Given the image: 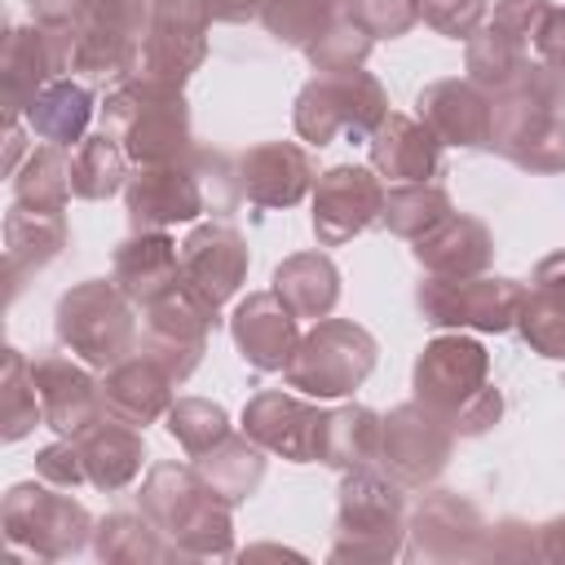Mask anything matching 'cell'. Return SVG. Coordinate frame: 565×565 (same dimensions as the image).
Returning <instances> with one entry per match:
<instances>
[{
    "label": "cell",
    "mask_w": 565,
    "mask_h": 565,
    "mask_svg": "<svg viewBox=\"0 0 565 565\" xmlns=\"http://www.w3.org/2000/svg\"><path fill=\"white\" fill-rule=\"evenodd\" d=\"M415 402L437 411L455 437H481L503 415V397L490 384V353L481 340L455 331L424 344L415 358Z\"/></svg>",
    "instance_id": "obj_1"
},
{
    "label": "cell",
    "mask_w": 565,
    "mask_h": 565,
    "mask_svg": "<svg viewBox=\"0 0 565 565\" xmlns=\"http://www.w3.org/2000/svg\"><path fill=\"white\" fill-rule=\"evenodd\" d=\"M137 499L150 525L172 543L177 556H199V561L234 556V525H230L234 503H225L199 468L154 463Z\"/></svg>",
    "instance_id": "obj_2"
},
{
    "label": "cell",
    "mask_w": 565,
    "mask_h": 565,
    "mask_svg": "<svg viewBox=\"0 0 565 565\" xmlns=\"http://www.w3.org/2000/svg\"><path fill=\"white\" fill-rule=\"evenodd\" d=\"M102 132L124 146V154L137 168L172 163L194 150L190 137V106L181 88L150 84V79H124L102 102Z\"/></svg>",
    "instance_id": "obj_3"
},
{
    "label": "cell",
    "mask_w": 565,
    "mask_h": 565,
    "mask_svg": "<svg viewBox=\"0 0 565 565\" xmlns=\"http://www.w3.org/2000/svg\"><path fill=\"white\" fill-rule=\"evenodd\" d=\"M406 486L380 468H349L340 481L331 561H393L406 539Z\"/></svg>",
    "instance_id": "obj_4"
},
{
    "label": "cell",
    "mask_w": 565,
    "mask_h": 565,
    "mask_svg": "<svg viewBox=\"0 0 565 565\" xmlns=\"http://www.w3.org/2000/svg\"><path fill=\"white\" fill-rule=\"evenodd\" d=\"M57 340L93 371H110L141 349V327L115 278H88L57 300Z\"/></svg>",
    "instance_id": "obj_5"
},
{
    "label": "cell",
    "mask_w": 565,
    "mask_h": 565,
    "mask_svg": "<svg viewBox=\"0 0 565 565\" xmlns=\"http://www.w3.org/2000/svg\"><path fill=\"white\" fill-rule=\"evenodd\" d=\"M146 18L150 0H84L66 35L49 31L62 75H84L88 84L128 75Z\"/></svg>",
    "instance_id": "obj_6"
},
{
    "label": "cell",
    "mask_w": 565,
    "mask_h": 565,
    "mask_svg": "<svg viewBox=\"0 0 565 565\" xmlns=\"http://www.w3.org/2000/svg\"><path fill=\"white\" fill-rule=\"evenodd\" d=\"M388 115V97L375 75L340 71V75H318L300 88L291 124L305 137V146H331V141H371L380 119Z\"/></svg>",
    "instance_id": "obj_7"
},
{
    "label": "cell",
    "mask_w": 565,
    "mask_h": 565,
    "mask_svg": "<svg viewBox=\"0 0 565 565\" xmlns=\"http://www.w3.org/2000/svg\"><path fill=\"white\" fill-rule=\"evenodd\" d=\"M375 335L349 318H318L309 335H300L291 362H287V384L305 397H344L353 393L371 371H375Z\"/></svg>",
    "instance_id": "obj_8"
},
{
    "label": "cell",
    "mask_w": 565,
    "mask_h": 565,
    "mask_svg": "<svg viewBox=\"0 0 565 565\" xmlns=\"http://www.w3.org/2000/svg\"><path fill=\"white\" fill-rule=\"evenodd\" d=\"M4 539L9 547H22L40 561H62L75 556L88 543L93 516L84 503H75L62 486L49 481H22L4 494Z\"/></svg>",
    "instance_id": "obj_9"
},
{
    "label": "cell",
    "mask_w": 565,
    "mask_h": 565,
    "mask_svg": "<svg viewBox=\"0 0 565 565\" xmlns=\"http://www.w3.org/2000/svg\"><path fill=\"white\" fill-rule=\"evenodd\" d=\"M207 26L212 18L203 0H150V18L124 79L181 88L207 57Z\"/></svg>",
    "instance_id": "obj_10"
},
{
    "label": "cell",
    "mask_w": 565,
    "mask_h": 565,
    "mask_svg": "<svg viewBox=\"0 0 565 565\" xmlns=\"http://www.w3.org/2000/svg\"><path fill=\"white\" fill-rule=\"evenodd\" d=\"M424 322L433 327H455V331H508L516 327L525 287L516 278H490V274H472V278H433L419 282L415 291Z\"/></svg>",
    "instance_id": "obj_11"
},
{
    "label": "cell",
    "mask_w": 565,
    "mask_h": 565,
    "mask_svg": "<svg viewBox=\"0 0 565 565\" xmlns=\"http://www.w3.org/2000/svg\"><path fill=\"white\" fill-rule=\"evenodd\" d=\"M141 322V349L163 362L172 371V380H190V371L199 366L203 349H207V331L221 322V309L212 300H203L185 278L172 282L163 296H154Z\"/></svg>",
    "instance_id": "obj_12"
},
{
    "label": "cell",
    "mask_w": 565,
    "mask_h": 565,
    "mask_svg": "<svg viewBox=\"0 0 565 565\" xmlns=\"http://www.w3.org/2000/svg\"><path fill=\"white\" fill-rule=\"evenodd\" d=\"M455 450V428L428 411L424 402H402L384 415V428H380V472H388L397 486L406 490H419L428 481H437V472L446 468Z\"/></svg>",
    "instance_id": "obj_13"
},
{
    "label": "cell",
    "mask_w": 565,
    "mask_h": 565,
    "mask_svg": "<svg viewBox=\"0 0 565 565\" xmlns=\"http://www.w3.org/2000/svg\"><path fill=\"white\" fill-rule=\"evenodd\" d=\"M124 207H128V225L132 230H168V225L199 221L203 212L212 216L207 185H203L194 150L172 159V163L137 168L128 177V185H124Z\"/></svg>",
    "instance_id": "obj_14"
},
{
    "label": "cell",
    "mask_w": 565,
    "mask_h": 565,
    "mask_svg": "<svg viewBox=\"0 0 565 565\" xmlns=\"http://www.w3.org/2000/svg\"><path fill=\"white\" fill-rule=\"evenodd\" d=\"M490 150L525 172H565V115L525 93L494 97Z\"/></svg>",
    "instance_id": "obj_15"
},
{
    "label": "cell",
    "mask_w": 565,
    "mask_h": 565,
    "mask_svg": "<svg viewBox=\"0 0 565 565\" xmlns=\"http://www.w3.org/2000/svg\"><path fill=\"white\" fill-rule=\"evenodd\" d=\"M384 177L362 163H340L313 185V234L322 247H340L353 234L380 225L384 212Z\"/></svg>",
    "instance_id": "obj_16"
},
{
    "label": "cell",
    "mask_w": 565,
    "mask_h": 565,
    "mask_svg": "<svg viewBox=\"0 0 565 565\" xmlns=\"http://www.w3.org/2000/svg\"><path fill=\"white\" fill-rule=\"evenodd\" d=\"M411 556L424 561H477L490 552V525L472 499H459L455 490H433L411 525Z\"/></svg>",
    "instance_id": "obj_17"
},
{
    "label": "cell",
    "mask_w": 565,
    "mask_h": 565,
    "mask_svg": "<svg viewBox=\"0 0 565 565\" xmlns=\"http://www.w3.org/2000/svg\"><path fill=\"white\" fill-rule=\"evenodd\" d=\"M31 380L40 388L44 424L57 437H84L106 419L102 411V384L93 380V366L79 362L75 353H40L31 362Z\"/></svg>",
    "instance_id": "obj_18"
},
{
    "label": "cell",
    "mask_w": 565,
    "mask_h": 565,
    "mask_svg": "<svg viewBox=\"0 0 565 565\" xmlns=\"http://www.w3.org/2000/svg\"><path fill=\"white\" fill-rule=\"evenodd\" d=\"M322 411L296 393H278V388H265L256 393L247 406H243V433L269 450V455H282L291 463H309L318 459V437H322Z\"/></svg>",
    "instance_id": "obj_19"
},
{
    "label": "cell",
    "mask_w": 565,
    "mask_h": 565,
    "mask_svg": "<svg viewBox=\"0 0 565 565\" xmlns=\"http://www.w3.org/2000/svg\"><path fill=\"white\" fill-rule=\"evenodd\" d=\"M230 335H234L238 358L252 371H287V362L300 344V318L269 287V291H252L247 300L234 305Z\"/></svg>",
    "instance_id": "obj_20"
},
{
    "label": "cell",
    "mask_w": 565,
    "mask_h": 565,
    "mask_svg": "<svg viewBox=\"0 0 565 565\" xmlns=\"http://www.w3.org/2000/svg\"><path fill=\"white\" fill-rule=\"evenodd\" d=\"M243 199L256 207H291L318 185V163L309 146L296 141H260L238 154Z\"/></svg>",
    "instance_id": "obj_21"
},
{
    "label": "cell",
    "mask_w": 565,
    "mask_h": 565,
    "mask_svg": "<svg viewBox=\"0 0 565 565\" xmlns=\"http://www.w3.org/2000/svg\"><path fill=\"white\" fill-rule=\"evenodd\" d=\"M181 278L203 296L212 300L216 309L225 300L238 296L243 278H247V243L234 225L225 221H207V225H194L181 243Z\"/></svg>",
    "instance_id": "obj_22"
},
{
    "label": "cell",
    "mask_w": 565,
    "mask_h": 565,
    "mask_svg": "<svg viewBox=\"0 0 565 565\" xmlns=\"http://www.w3.org/2000/svg\"><path fill=\"white\" fill-rule=\"evenodd\" d=\"M415 115L437 132L441 146L477 150V146H490L494 97L486 88H477L472 79H437V84L419 88Z\"/></svg>",
    "instance_id": "obj_23"
},
{
    "label": "cell",
    "mask_w": 565,
    "mask_h": 565,
    "mask_svg": "<svg viewBox=\"0 0 565 565\" xmlns=\"http://www.w3.org/2000/svg\"><path fill=\"white\" fill-rule=\"evenodd\" d=\"M172 388H177L172 371L163 362H154L146 349H137L132 358L115 362L102 375V411H106V419H119L128 428H146L159 415H168Z\"/></svg>",
    "instance_id": "obj_24"
},
{
    "label": "cell",
    "mask_w": 565,
    "mask_h": 565,
    "mask_svg": "<svg viewBox=\"0 0 565 565\" xmlns=\"http://www.w3.org/2000/svg\"><path fill=\"white\" fill-rule=\"evenodd\" d=\"M371 168L388 181H433L441 172V141L437 132L415 115H384L380 128L371 132Z\"/></svg>",
    "instance_id": "obj_25"
},
{
    "label": "cell",
    "mask_w": 565,
    "mask_h": 565,
    "mask_svg": "<svg viewBox=\"0 0 565 565\" xmlns=\"http://www.w3.org/2000/svg\"><path fill=\"white\" fill-rule=\"evenodd\" d=\"M62 75L53 35L44 26H9L4 57H0V88H4V119H22L26 106Z\"/></svg>",
    "instance_id": "obj_26"
},
{
    "label": "cell",
    "mask_w": 565,
    "mask_h": 565,
    "mask_svg": "<svg viewBox=\"0 0 565 565\" xmlns=\"http://www.w3.org/2000/svg\"><path fill=\"white\" fill-rule=\"evenodd\" d=\"M110 278L132 305H150L172 282H181V247L168 238V230H132L115 247Z\"/></svg>",
    "instance_id": "obj_27"
},
{
    "label": "cell",
    "mask_w": 565,
    "mask_h": 565,
    "mask_svg": "<svg viewBox=\"0 0 565 565\" xmlns=\"http://www.w3.org/2000/svg\"><path fill=\"white\" fill-rule=\"evenodd\" d=\"M71 230L62 212L49 207H26L13 203L4 216V269H9V296H18L26 274H40L44 265H53L66 247Z\"/></svg>",
    "instance_id": "obj_28"
},
{
    "label": "cell",
    "mask_w": 565,
    "mask_h": 565,
    "mask_svg": "<svg viewBox=\"0 0 565 565\" xmlns=\"http://www.w3.org/2000/svg\"><path fill=\"white\" fill-rule=\"evenodd\" d=\"M411 252L433 278H472V274H486V265L494 260V238L477 216L450 212L441 225L415 238Z\"/></svg>",
    "instance_id": "obj_29"
},
{
    "label": "cell",
    "mask_w": 565,
    "mask_h": 565,
    "mask_svg": "<svg viewBox=\"0 0 565 565\" xmlns=\"http://www.w3.org/2000/svg\"><path fill=\"white\" fill-rule=\"evenodd\" d=\"M516 327L534 353L565 358V252H552L539 260L534 282L521 300Z\"/></svg>",
    "instance_id": "obj_30"
},
{
    "label": "cell",
    "mask_w": 565,
    "mask_h": 565,
    "mask_svg": "<svg viewBox=\"0 0 565 565\" xmlns=\"http://www.w3.org/2000/svg\"><path fill=\"white\" fill-rule=\"evenodd\" d=\"M79 441V455H84V472H88V486L97 490H124L137 481L141 472V459H146V441L137 428L119 424V419H102L97 428H88Z\"/></svg>",
    "instance_id": "obj_31"
},
{
    "label": "cell",
    "mask_w": 565,
    "mask_h": 565,
    "mask_svg": "<svg viewBox=\"0 0 565 565\" xmlns=\"http://www.w3.org/2000/svg\"><path fill=\"white\" fill-rule=\"evenodd\" d=\"M26 128L49 141V146H79L84 132H88V119H93V88L71 79V75H57L31 106H26Z\"/></svg>",
    "instance_id": "obj_32"
},
{
    "label": "cell",
    "mask_w": 565,
    "mask_h": 565,
    "mask_svg": "<svg viewBox=\"0 0 565 565\" xmlns=\"http://www.w3.org/2000/svg\"><path fill=\"white\" fill-rule=\"evenodd\" d=\"M274 291L296 318H331L340 300V269L327 252H296L274 269Z\"/></svg>",
    "instance_id": "obj_33"
},
{
    "label": "cell",
    "mask_w": 565,
    "mask_h": 565,
    "mask_svg": "<svg viewBox=\"0 0 565 565\" xmlns=\"http://www.w3.org/2000/svg\"><path fill=\"white\" fill-rule=\"evenodd\" d=\"M380 428L384 419L371 406H340L327 411L322 419V437H318V459L349 472V468H366L380 455Z\"/></svg>",
    "instance_id": "obj_34"
},
{
    "label": "cell",
    "mask_w": 565,
    "mask_h": 565,
    "mask_svg": "<svg viewBox=\"0 0 565 565\" xmlns=\"http://www.w3.org/2000/svg\"><path fill=\"white\" fill-rule=\"evenodd\" d=\"M194 468L212 481V490L225 503H243L260 486V477H265V450L247 433H230L221 446H212L207 455H199Z\"/></svg>",
    "instance_id": "obj_35"
},
{
    "label": "cell",
    "mask_w": 565,
    "mask_h": 565,
    "mask_svg": "<svg viewBox=\"0 0 565 565\" xmlns=\"http://www.w3.org/2000/svg\"><path fill=\"white\" fill-rule=\"evenodd\" d=\"M450 194L437 185V181H402V185H388L384 190V212H380V225L406 243L424 238L433 225H441L450 216Z\"/></svg>",
    "instance_id": "obj_36"
},
{
    "label": "cell",
    "mask_w": 565,
    "mask_h": 565,
    "mask_svg": "<svg viewBox=\"0 0 565 565\" xmlns=\"http://www.w3.org/2000/svg\"><path fill=\"white\" fill-rule=\"evenodd\" d=\"M128 163L132 159L124 154V146L115 137H106V132L84 137L75 146V154H71V190H75V199L102 203V199L119 194L128 185Z\"/></svg>",
    "instance_id": "obj_37"
},
{
    "label": "cell",
    "mask_w": 565,
    "mask_h": 565,
    "mask_svg": "<svg viewBox=\"0 0 565 565\" xmlns=\"http://www.w3.org/2000/svg\"><path fill=\"white\" fill-rule=\"evenodd\" d=\"M71 154L66 146H35L26 154V163L13 172V203L26 207H49V212H66L71 199Z\"/></svg>",
    "instance_id": "obj_38"
},
{
    "label": "cell",
    "mask_w": 565,
    "mask_h": 565,
    "mask_svg": "<svg viewBox=\"0 0 565 565\" xmlns=\"http://www.w3.org/2000/svg\"><path fill=\"white\" fill-rule=\"evenodd\" d=\"M93 552L102 561H128V565H141V561H168L177 556L172 543H163V534L150 525L146 512H115L97 525V539H93Z\"/></svg>",
    "instance_id": "obj_39"
},
{
    "label": "cell",
    "mask_w": 565,
    "mask_h": 565,
    "mask_svg": "<svg viewBox=\"0 0 565 565\" xmlns=\"http://www.w3.org/2000/svg\"><path fill=\"white\" fill-rule=\"evenodd\" d=\"M340 13H344V0H265L260 4L265 31L291 49H309Z\"/></svg>",
    "instance_id": "obj_40"
},
{
    "label": "cell",
    "mask_w": 565,
    "mask_h": 565,
    "mask_svg": "<svg viewBox=\"0 0 565 565\" xmlns=\"http://www.w3.org/2000/svg\"><path fill=\"white\" fill-rule=\"evenodd\" d=\"M35 424H44L40 388L31 380V362L18 349H4V380H0V437L22 441Z\"/></svg>",
    "instance_id": "obj_41"
},
{
    "label": "cell",
    "mask_w": 565,
    "mask_h": 565,
    "mask_svg": "<svg viewBox=\"0 0 565 565\" xmlns=\"http://www.w3.org/2000/svg\"><path fill=\"white\" fill-rule=\"evenodd\" d=\"M163 419H168V433L177 437V446H181L190 459L207 455L212 446H221V441L230 437V415H225V406H216V402H207V397H177Z\"/></svg>",
    "instance_id": "obj_42"
},
{
    "label": "cell",
    "mask_w": 565,
    "mask_h": 565,
    "mask_svg": "<svg viewBox=\"0 0 565 565\" xmlns=\"http://www.w3.org/2000/svg\"><path fill=\"white\" fill-rule=\"evenodd\" d=\"M371 44H375V35L362 31L353 18L340 13L305 53H309V62L318 66V75H340V71H358V66L371 57Z\"/></svg>",
    "instance_id": "obj_43"
},
{
    "label": "cell",
    "mask_w": 565,
    "mask_h": 565,
    "mask_svg": "<svg viewBox=\"0 0 565 565\" xmlns=\"http://www.w3.org/2000/svg\"><path fill=\"white\" fill-rule=\"evenodd\" d=\"M415 13L424 26H433L446 40H468L486 18L490 0H415Z\"/></svg>",
    "instance_id": "obj_44"
},
{
    "label": "cell",
    "mask_w": 565,
    "mask_h": 565,
    "mask_svg": "<svg viewBox=\"0 0 565 565\" xmlns=\"http://www.w3.org/2000/svg\"><path fill=\"white\" fill-rule=\"evenodd\" d=\"M344 18H353L362 31L371 35H406L419 13H415V0H344Z\"/></svg>",
    "instance_id": "obj_45"
},
{
    "label": "cell",
    "mask_w": 565,
    "mask_h": 565,
    "mask_svg": "<svg viewBox=\"0 0 565 565\" xmlns=\"http://www.w3.org/2000/svg\"><path fill=\"white\" fill-rule=\"evenodd\" d=\"M35 477H40V481H49V486H62V490L84 486V481H88V472H84L79 441H75V437H62V441L44 446V450L35 455Z\"/></svg>",
    "instance_id": "obj_46"
},
{
    "label": "cell",
    "mask_w": 565,
    "mask_h": 565,
    "mask_svg": "<svg viewBox=\"0 0 565 565\" xmlns=\"http://www.w3.org/2000/svg\"><path fill=\"white\" fill-rule=\"evenodd\" d=\"M26 4H31L35 26H44V31H53V35H66L84 0H26Z\"/></svg>",
    "instance_id": "obj_47"
},
{
    "label": "cell",
    "mask_w": 565,
    "mask_h": 565,
    "mask_svg": "<svg viewBox=\"0 0 565 565\" xmlns=\"http://www.w3.org/2000/svg\"><path fill=\"white\" fill-rule=\"evenodd\" d=\"M539 57L565 71V9H552L547 26H543V35H539Z\"/></svg>",
    "instance_id": "obj_48"
},
{
    "label": "cell",
    "mask_w": 565,
    "mask_h": 565,
    "mask_svg": "<svg viewBox=\"0 0 565 565\" xmlns=\"http://www.w3.org/2000/svg\"><path fill=\"white\" fill-rule=\"evenodd\" d=\"M260 4L265 0H203L212 22H252V18H260Z\"/></svg>",
    "instance_id": "obj_49"
},
{
    "label": "cell",
    "mask_w": 565,
    "mask_h": 565,
    "mask_svg": "<svg viewBox=\"0 0 565 565\" xmlns=\"http://www.w3.org/2000/svg\"><path fill=\"white\" fill-rule=\"evenodd\" d=\"M539 561H565V516H552V521H543L539 525Z\"/></svg>",
    "instance_id": "obj_50"
},
{
    "label": "cell",
    "mask_w": 565,
    "mask_h": 565,
    "mask_svg": "<svg viewBox=\"0 0 565 565\" xmlns=\"http://www.w3.org/2000/svg\"><path fill=\"white\" fill-rule=\"evenodd\" d=\"M26 150V132H22V119H4V177L18 172V159Z\"/></svg>",
    "instance_id": "obj_51"
}]
</instances>
